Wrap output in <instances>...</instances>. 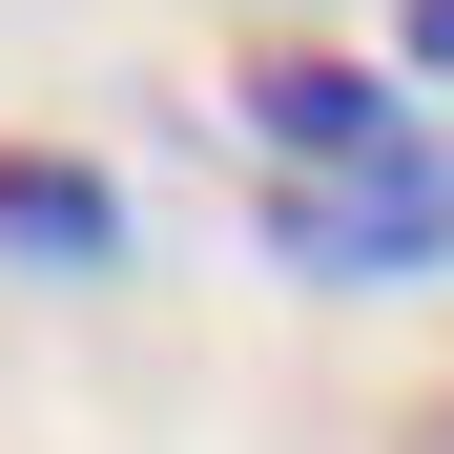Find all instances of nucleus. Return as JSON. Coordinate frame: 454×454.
<instances>
[{
    "label": "nucleus",
    "instance_id": "obj_2",
    "mask_svg": "<svg viewBox=\"0 0 454 454\" xmlns=\"http://www.w3.org/2000/svg\"><path fill=\"white\" fill-rule=\"evenodd\" d=\"M413 104L393 83H372V62H331V42H269L248 62V145H269V166H331V145H393Z\"/></svg>",
    "mask_w": 454,
    "mask_h": 454
},
{
    "label": "nucleus",
    "instance_id": "obj_4",
    "mask_svg": "<svg viewBox=\"0 0 454 454\" xmlns=\"http://www.w3.org/2000/svg\"><path fill=\"white\" fill-rule=\"evenodd\" d=\"M413 83H434V104H454V0H413Z\"/></svg>",
    "mask_w": 454,
    "mask_h": 454
},
{
    "label": "nucleus",
    "instance_id": "obj_5",
    "mask_svg": "<svg viewBox=\"0 0 454 454\" xmlns=\"http://www.w3.org/2000/svg\"><path fill=\"white\" fill-rule=\"evenodd\" d=\"M393 454H454V393H434V413H413V434H393Z\"/></svg>",
    "mask_w": 454,
    "mask_h": 454
},
{
    "label": "nucleus",
    "instance_id": "obj_3",
    "mask_svg": "<svg viewBox=\"0 0 454 454\" xmlns=\"http://www.w3.org/2000/svg\"><path fill=\"white\" fill-rule=\"evenodd\" d=\"M0 269H124L104 166H62V145H0Z\"/></svg>",
    "mask_w": 454,
    "mask_h": 454
},
{
    "label": "nucleus",
    "instance_id": "obj_1",
    "mask_svg": "<svg viewBox=\"0 0 454 454\" xmlns=\"http://www.w3.org/2000/svg\"><path fill=\"white\" fill-rule=\"evenodd\" d=\"M269 248L289 269H351V289L454 269V145L393 124V145H331V166H269Z\"/></svg>",
    "mask_w": 454,
    "mask_h": 454
}]
</instances>
